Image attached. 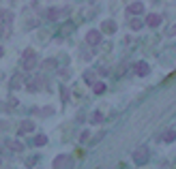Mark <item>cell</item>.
<instances>
[{
    "instance_id": "1",
    "label": "cell",
    "mask_w": 176,
    "mask_h": 169,
    "mask_svg": "<svg viewBox=\"0 0 176 169\" xmlns=\"http://www.w3.org/2000/svg\"><path fill=\"white\" fill-rule=\"evenodd\" d=\"M22 66L26 69V71H32V69L37 66V54H35V49H26V52H24V62H22Z\"/></svg>"
},
{
    "instance_id": "2",
    "label": "cell",
    "mask_w": 176,
    "mask_h": 169,
    "mask_svg": "<svg viewBox=\"0 0 176 169\" xmlns=\"http://www.w3.org/2000/svg\"><path fill=\"white\" fill-rule=\"evenodd\" d=\"M73 167V161L69 154H58L54 158V169H71Z\"/></svg>"
},
{
    "instance_id": "3",
    "label": "cell",
    "mask_w": 176,
    "mask_h": 169,
    "mask_svg": "<svg viewBox=\"0 0 176 169\" xmlns=\"http://www.w3.org/2000/svg\"><path fill=\"white\" fill-rule=\"evenodd\" d=\"M148 158H150V152H148V148H146V146H140V148L133 152V161H135L138 165L148 163Z\"/></svg>"
},
{
    "instance_id": "4",
    "label": "cell",
    "mask_w": 176,
    "mask_h": 169,
    "mask_svg": "<svg viewBox=\"0 0 176 169\" xmlns=\"http://www.w3.org/2000/svg\"><path fill=\"white\" fill-rule=\"evenodd\" d=\"M99 41H101V32H99V30L86 32V43H88V45H97Z\"/></svg>"
},
{
    "instance_id": "5",
    "label": "cell",
    "mask_w": 176,
    "mask_h": 169,
    "mask_svg": "<svg viewBox=\"0 0 176 169\" xmlns=\"http://www.w3.org/2000/svg\"><path fill=\"white\" fill-rule=\"evenodd\" d=\"M133 71H135V73H138V75H142V77L150 73V69H148V64H146V62H138V64L133 66Z\"/></svg>"
},
{
    "instance_id": "6",
    "label": "cell",
    "mask_w": 176,
    "mask_h": 169,
    "mask_svg": "<svg viewBox=\"0 0 176 169\" xmlns=\"http://www.w3.org/2000/svg\"><path fill=\"white\" fill-rule=\"evenodd\" d=\"M127 13H131V15H140V13H144V5H142V2H133V5L127 7Z\"/></svg>"
},
{
    "instance_id": "7",
    "label": "cell",
    "mask_w": 176,
    "mask_h": 169,
    "mask_svg": "<svg viewBox=\"0 0 176 169\" xmlns=\"http://www.w3.org/2000/svg\"><path fill=\"white\" fill-rule=\"evenodd\" d=\"M146 24H148L150 28H155V26H159V24H161V15H157V13H153V15H148V17H146Z\"/></svg>"
},
{
    "instance_id": "8",
    "label": "cell",
    "mask_w": 176,
    "mask_h": 169,
    "mask_svg": "<svg viewBox=\"0 0 176 169\" xmlns=\"http://www.w3.org/2000/svg\"><path fill=\"white\" fill-rule=\"evenodd\" d=\"M30 131H35V122H30V120H24V122H22V126H19V135H24V133H30Z\"/></svg>"
},
{
    "instance_id": "9",
    "label": "cell",
    "mask_w": 176,
    "mask_h": 169,
    "mask_svg": "<svg viewBox=\"0 0 176 169\" xmlns=\"http://www.w3.org/2000/svg\"><path fill=\"white\" fill-rule=\"evenodd\" d=\"M9 148H11L13 152H22V150H24V143H22V141H9Z\"/></svg>"
},
{
    "instance_id": "10",
    "label": "cell",
    "mask_w": 176,
    "mask_h": 169,
    "mask_svg": "<svg viewBox=\"0 0 176 169\" xmlns=\"http://www.w3.org/2000/svg\"><path fill=\"white\" fill-rule=\"evenodd\" d=\"M103 32H108V34L116 32V24H114V21H105V24H103Z\"/></svg>"
},
{
    "instance_id": "11",
    "label": "cell",
    "mask_w": 176,
    "mask_h": 169,
    "mask_svg": "<svg viewBox=\"0 0 176 169\" xmlns=\"http://www.w3.org/2000/svg\"><path fill=\"white\" fill-rule=\"evenodd\" d=\"M60 13H62V9H49L47 11V19H58Z\"/></svg>"
},
{
    "instance_id": "12",
    "label": "cell",
    "mask_w": 176,
    "mask_h": 169,
    "mask_svg": "<svg viewBox=\"0 0 176 169\" xmlns=\"http://www.w3.org/2000/svg\"><path fill=\"white\" fill-rule=\"evenodd\" d=\"M92 92H95V94H101V92H105V84H101V81H97V84L92 86Z\"/></svg>"
},
{
    "instance_id": "13",
    "label": "cell",
    "mask_w": 176,
    "mask_h": 169,
    "mask_svg": "<svg viewBox=\"0 0 176 169\" xmlns=\"http://www.w3.org/2000/svg\"><path fill=\"white\" fill-rule=\"evenodd\" d=\"M45 143H47V137L45 135H37L35 137V146H45Z\"/></svg>"
},
{
    "instance_id": "14",
    "label": "cell",
    "mask_w": 176,
    "mask_h": 169,
    "mask_svg": "<svg viewBox=\"0 0 176 169\" xmlns=\"http://www.w3.org/2000/svg\"><path fill=\"white\" fill-rule=\"evenodd\" d=\"M174 137H176V133H174V129H172V131H168V133L163 135V141H168V143H172V141H174Z\"/></svg>"
},
{
    "instance_id": "15",
    "label": "cell",
    "mask_w": 176,
    "mask_h": 169,
    "mask_svg": "<svg viewBox=\"0 0 176 169\" xmlns=\"http://www.w3.org/2000/svg\"><path fill=\"white\" fill-rule=\"evenodd\" d=\"M101 120H103V113L101 111H95L92 113V122H101Z\"/></svg>"
},
{
    "instance_id": "16",
    "label": "cell",
    "mask_w": 176,
    "mask_h": 169,
    "mask_svg": "<svg viewBox=\"0 0 176 169\" xmlns=\"http://www.w3.org/2000/svg\"><path fill=\"white\" fill-rule=\"evenodd\" d=\"M131 28H133V30H140V28H142V21H140V19H133V21H131Z\"/></svg>"
},
{
    "instance_id": "17",
    "label": "cell",
    "mask_w": 176,
    "mask_h": 169,
    "mask_svg": "<svg viewBox=\"0 0 176 169\" xmlns=\"http://www.w3.org/2000/svg\"><path fill=\"white\" fill-rule=\"evenodd\" d=\"M43 66H45V69H54V66H56V60H45Z\"/></svg>"
},
{
    "instance_id": "18",
    "label": "cell",
    "mask_w": 176,
    "mask_h": 169,
    "mask_svg": "<svg viewBox=\"0 0 176 169\" xmlns=\"http://www.w3.org/2000/svg\"><path fill=\"white\" fill-rule=\"evenodd\" d=\"M84 79H86L88 84H92V79H95V75H92V73H86V75H84Z\"/></svg>"
},
{
    "instance_id": "19",
    "label": "cell",
    "mask_w": 176,
    "mask_h": 169,
    "mask_svg": "<svg viewBox=\"0 0 176 169\" xmlns=\"http://www.w3.org/2000/svg\"><path fill=\"white\" fill-rule=\"evenodd\" d=\"M35 163H37V158H28V161H26V165H28V167H32Z\"/></svg>"
},
{
    "instance_id": "20",
    "label": "cell",
    "mask_w": 176,
    "mask_h": 169,
    "mask_svg": "<svg viewBox=\"0 0 176 169\" xmlns=\"http://www.w3.org/2000/svg\"><path fill=\"white\" fill-rule=\"evenodd\" d=\"M0 163H2V158H0Z\"/></svg>"
}]
</instances>
